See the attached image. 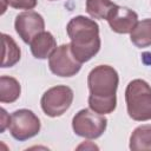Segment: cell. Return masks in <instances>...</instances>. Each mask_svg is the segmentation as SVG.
Segmentation results:
<instances>
[{
  "mask_svg": "<svg viewBox=\"0 0 151 151\" xmlns=\"http://www.w3.org/2000/svg\"><path fill=\"white\" fill-rule=\"evenodd\" d=\"M118 84L119 77L112 66L98 65L92 68L87 77L90 109L100 114L113 112L117 106Z\"/></svg>",
  "mask_w": 151,
  "mask_h": 151,
  "instance_id": "1",
  "label": "cell"
},
{
  "mask_svg": "<svg viewBox=\"0 0 151 151\" xmlns=\"http://www.w3.org/2000/svg\"><path fill=\"white\" fill-rule=\"evenodd\" d=\"M66 32L71 39L72 53L81 64L91 60L99 52L101 45L99 26L93 19L77 15L68 21Z\"/></svg>",
  "mask_w": 151,
  "mask_h": 151,
  "instance_id": "2",
  "label": "cell"
},
{
  "mask_svg": "<svg viewBox=\"0 0 151 151\" xmlns=\"http://www.w3.org/2000/svg\"><path fill=\"white\" fill-rule=\"evenodd\" d=\"M129 117L136 122L151 120V86L143 79L131 80L125 90Z\"/></svg>",
  "mask_w": 151,
  "mask_h": 151,
  "instance_id": "3",
  "label": "cell"
},
{
  "mask_svg": "<svg viewBox=\"0 0 151 151\" xmlns=\"http://www.w3.org/2000/svg\"><path fill=\"white\" fill-rule=\"evenodd\" d=\"M107 119L104 114L97 113L91 109L78 111L72 119V129L77 136L86 139H97L106 130Z\"/></svg>",
  "mask_w": 151,
  "mask_h": 151,
  "instance_id": "4",
  "label": "cell"
},
{
  "mask_svg": "<svg viewBox=\"0 0 151 151\" xmlns=\"http://www.w3.org/2000/svg\"><path fill=\"white\" fill-rule=\"evenodd\" d=\"M73 91L66 85H57L48 88L41 97V109L48 117H60L71 106Z\"/></svg>",
  "mask_w": 151,
  "mask_h": 151,
  "instance_id": "5",
  "label": "cell"
},
{
  "mask_svg": "<svg viewBox=\"0 0 151 151\" xmlns=\"http://www.w3.org/2000/svg\"><path fill=\"white\" fill-rule=\"evenodd\" d=\"M40 127V119L33 111L28 109H20L11 114L8 129L12 137L19 142L33 138L39 133Z\"/></svg>",
  "mask_w": 151,
  "mask_h": 151,
  "instance_id": "6",
  "label": "cell"
},
{
  "mask_svg": "<svg viewBox=\"0 0 151 151\" xmlns=\"http://www.w3.org/2000/svg\"><path fill=\"white\" fill-rule=\"evenodd\" d=\"M48 67L51 72L58 77H73L80 71L81 63L73 55L71 44H63L57 46L50 55Z\"/></svg>",
  "mask_w": 151,
  "mask_h": 151,
  "instance_id": "7",
  "label": "cell"
},
{
  "mask_svg": "<svg viewBox=\"0 0 151 151\" xmlns=\"http://www.w3.org/2000/svg\"><path fill=\"white\" fill-rule=\"evenodd\" d=\"M14 27H15V32L22 39V41L29 44L34 37L44 32L45 20L38 12L27 11L19 13L15 17Z\"/></svg>",
  "mask_w": 151,
  "mask_h": 151,
  "instance_id": "8",
  "label": "cell"
},
{
  "mask_svg": "<svg viewBox=\"0 0 151 151\" xmlns=\"http://www.w3.org/2000/svg\"><path fill=\"white\" fill-rule=\"evenodd\" d=\"M106 20L113 32L119 34H126L131 33L134 26L137 25L138 15L134 11L117 5L111 11Z\"/></svg>",
  "mask_w": 151,
  "mask_h": 151,
  "instance_id": "9",
  "label": "cell"
},
{
  "mask_svg": "<svg viewBox=\"0 0 151 151\" xmlns=\"http://www.w3.org/2000/svg\"><path fill=\"white\" fill-rule=\"evenodd\" d=\"M29 46L34 58L47 59L50 58L52 52L57 48V41L52 35V33L44 31L32 39V41L29 42Z\"/></svg>",
  "mask_w": 151,
  "mask_h": 151,
  "instance_id": "10",
  "label": "cell"
},
{
  "mask_svg": "<svg viewBox=\"0 0 151 151\" xmlns=\"http://www.w3.org/2000/svg\"><path fill=\"white\" fill-rule=\"evenodd\" d=\"M129 147L134 151H151V124L140 125L133 130Z\"/></svg>",
  "mask_w": 151,
  "mask_h": 151,
  "instance_id": "11",
  "label": "cell"
},
{
  "mask_svg": "<svg viewBox=\"0 0 151 151\" xmlns=\"http://www.w3.org/2000/svg\"><path fill=\"white\" fill-rule=\"evenodd\" d=\"M21 93L20 83L8 76L0 77V101L1 103H14Z\"/></svg>",
  "mask_w": 151,
  "mask_h": 151,
  "instance_id": "12",
  "label": "cell"
},
{
  "mask_svg": "<svg viewBox=\"0 0 151 151\" xmlns=\"http://www.w3.org/2000/svg\"><path fill=\"white\" fill-rule=\"evenodd\" d=\"M2 61H1V67H12L14 66L19 60L21 55V51L17 42L13 40L12 37L2 33Z\"/></svg>",
  "mask_w": 151,
  "mask_h": 151,
  "instance_id": "13",
  "label": "cell"
},
{
  "mask_svg": "<svg viewBox=\"0 0 151 151\" xmlns=\"http://www.w3.org/2000/svg\"><path fill=\"white\" fill-rule=\"evenodd\" d=\"M130 39L132 44L139 48L151 46V19L138 21L130 33Z\"/></svg>",
  "mask_w": 151,
  "mask_h": 151,
  "instance_id": "14",
  "label": "cell"
},
{
  "mask_svg": "<svg viewBox=\"0 0 151 151\" xmlns=\"http://www.w3.org/2000/svg\"><path fill=\"white\" fill-rule=\"evenodd\" d=\"M116 6L117 5L111 0H86V12L93 19H107Z\"/></svg>",
  "mask_w": 151,
  "mask_h": 151,
  "instance_id": "15",
  "label": "cell"
},
{
  "mask_svg": "<svg viewBox=\"0 0 151 151\" xmlns=\"http://www.w3.org/2000/svg\"><path fill=\"white\" fill-rule=\"evenodd\" d=\"M2 13L6 9V6H9L15 9H33L37 6V0H2Z\"/></svg>",
  "mask_w": 151,
  "mask_h": 151,
  "instance_id": "16",
  "label": "cell"
},
{
  "mask_svg": "<svg viewBox=\"0 0 151 151\" xmlns=\"http://www.w3.org/2000/svg\"><path fill=\"white\" fill-rule=\"evenodd\" d=\"M0 132H5V130L9 126V123H11V116L6 112V110L2 107L0 110Z\"/></svg>",
  "mask_w": 151,
  "mask_h": 151,
  "instance_id": "17",
  "label": "cell"
},
{
  "mask_svg": "<svg viewBox=\"0 0 151 151\" xmlns=\"http://www.w3.org/2000/svg\"><path fill=\"white\" fill-rule=\"evenodd\" d=\"M90 143H91V142L83 143V144L79 145L77 149H78V150H80V149H85V150H86V149H91V150H94V149H96V150H98V146H96L94 144H90Z\"/></svg>",
  "mask_w": 151,
  "mask_h": 151,
  "instance_id": "18",
  "label": "cell"
},
{
  "mask_svg": "<svg viewBox=\"0 0 151 151\" xmlns=\"http://www.w3.org/2000/svg\"><path fill=\"white\" fill-rule=\"evenodd\" d=\"M51 1H54V0H51Z\"/></svg>",
  "mask_w": 151,
  "mask_h": 151,
  "instance_id": "19",
  "label": "cell"
}]
</instances>
